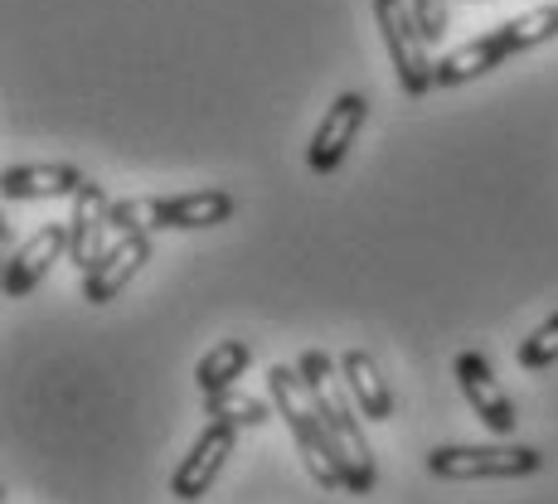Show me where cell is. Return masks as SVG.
Listing matches in <instances>:
<instances>
[{"instance_id":"1","label":"cell","mask_w":558,"mask_h":504,"mask_svg":"<svg viewBox=\"0 0 558 504\" xmlns=\"http://www.w3.org/2000/svg\"><path fill=\"white\" fill-rule=\"evenodd\" d=\"M267 389H272L277 417L292 427L296 452H302L306 476L316 480V490H345V470H340L336 442H330V427L316 407V393H311L302 369H287V364H272L267 369Z\"/></svg>"},{"instance_id":"2","label":"cell","mask_w":558,"mask_h":504,"mask_svg":"<svg viewBox=\"0 0 558 504\" xmlns=\"http://www.w3.org/2000/svg\"><path fill=\"white\" fill-rule=\"evenodd\" d=\"M549 39H558V5H534V10H524V15H514L510 25L490 29V35L471 39V45L447 53V59H437V88H461V83L510 63V53L539 49V45H549Z\"/></svg>"},{"instance_id":"3","label":"cell","mask_w":558,"mask_h":504,"mask_svg":"<svg viewBox=\"0 0 558 504\" xmlns=\"http://www.w3.org/2000/svg\"><path fill=\"white\" fill-rule=\"evenodd\" d=\"M296 369L306 373L311 393H316V407L330 427V442H336V456H340V470H345V490L355 495H369L374 490V456H369V442H364V427L355 417V407L345 403V393L336 389V364H330L326 349H306Z\"/></svg>"},{"instance_id":"4","label":"cell","mask_w":558,"mask_h":504,"mask_svg":"<svg viewBox=\"0 0 558 504\" xmlns=\"http://www.w3.org/2000/svg\"><path fill=\"white\" fill-rule=\"evenodd\" d=\"M233 195L229 189H199V195H175V199H117L112 204V233H156V229H219L233 219Z\"/></svg>"},{"instance_id":"5","label":"cell","mask_w":558,"mask_h":504,"mask_svg":"<svg viewBox=\"0 0 558 504\" xmlns=\"http://www.w3.org/2000/svg\"><path fill=\"white\" fill-rule=\"evenodd\" d=\"M374 25L384 35V49L393 59V73H399V88L408 98H423V93L437 88V63L427 53V35L417 29V15L403 5V0H374Z\"/></svg>"},{"instance_id":"6","label":"cell","mask_w":558,"mask_h":504,"mask_svg":"<svg viewBox=\"0 0 558 504\" xmlns=\"http://www.w3.org/2000/svg\"><path fill=\"white\" fill-rule=\"evenodd\" d=\"M437 480H514L544 470L539 446H437L427 456Z\"/></svg>"},{"instance_id":"7","label":"cell","mask_w":558,"mask_h":504,"mask_svg":"<svg viewBox=\"0 0 558 504\" xmlns=\"http://www.w3.org/2000/svg\"><path fill=\"white\" fill-rule=\"evenodd\" d=\"M364 116H369V98H364V93H340V98L330 102V112L316 122V136H311V146H306L311 175H336V170L345 165Z\"/></svg>"},{"instance_id":"8","label":"cell","mask_w":558,"mask_h":504,"mask_svg":"<svg viewBox=\"0 0 558 504\" xmlns=\"http://www.w3.org/2000/svg\"><path fill=\"white\" fill-rule=\"evenodd\" d=\"M233 446H239V427H233V422H209L195 437L190 456L175 466V476H170V495H175L180 504H195L204 490L219 480V470L229 466Z\"/></svg>"},{"instance_id":"9","label":"cell","mask_w":558,"mask_h":504,"mask_svg":"<svg viewBox=\"0 0 558 504\" xmlns=\"http://www.w3.org/2000/svg\"><path fill=\"white\" fill-rule=\"evenodd\" d=\"M107 229H112V204H107L98 180H88V185L73 195V213H69V262L78 267V276H88L93 267L102 262Z\"/></svg>"},{"instance_id":"10","label":"cell","mask_w":558,"mask_h":504,"mask_svg":"<svg viewBox=\"0 0 558 504\" xmlns=\"http://www.w3.org/2000/svg\"><path fill=\"white\" fill-rule=\"evenodd\" d=\"M457 383H461V393H466L471 413H476L481 422L490 427V432H496V437H510V432H514L520 413H514L510 393L500 389V379L490 373V364L481 359L476 349H461V354H457Z\"/></svg>"},{"instance_id":"11","label":"cell","mask_w":558,"mask_h":504,"mask_svg":"<svg viewBox=\"0 0 558 504\" xmlns=\"http://www.w3.org/2000/svg\"><path fill=\"white\" fill-rule=\"evenodd\" d=\"M151 248H156L151 233H126V238H117L112 248L102 253V262L83 276V296H88L93 306H107L112 296H122L126 286H132V276L151 262Z\"/></svg>"},{"instance_id":"12","label":"cell","mask_w":558,"mask_h":504,"mask_svg":"<svg viewBox=\"0 0 558 504\" xmlns=\"http://www.w3.org/2000/svg\"><path fill=\"white\" fill-rule=\"evenodd\" d=\"M59 257H69V219H63V223H45V229H39L35 238H29L25 248L5 262V296H10V302H20V296L35 292Z\"/></svg>"},{"instance_id":"13","label":"cell","mask_w":558,"mask_h":504,"mask_svg":"<svg viewBox=\"0 0 558 504\" xmlns=\"http://www.w3.org/2000/svg\"><path fill=\"white\" fill-rule=\"evenodd\" d=\"M88 185L78 165H63V160H49V165H10L0 175V189H5L10 204L25 199H73L78 189Z\"/></svg>"},{"instance_id":"14","label":"cell","mask_w":558,"mask_h":504,"mask_svg":"<svg viewBox=\"0 0 558 504\" xmlns=\"http://www.w3.org/2000/svg\"><path fill=\"white\" fill-rule=\"evenodd\" d=\"M340 379H345L350 398H355V407L369 417V422H389L393 417V389H389V379L379 373L374 354L350 349L345 359H340Z\"/></svg>"},{"instance_id":"15","label":"cell","mask_w":558,"mask_h":504,"mask_svg":"<svg viewBox=\"0 0 558 504\" xmlns=\"http://www.w3.org/2000/svg\"><path fill=\"white\" fill-rule=\"evenodd\" d=\"M248 364H253V349L243 345V340H223V345H214V349L195 364V383H199V393L209 398V393H229V389H239V379L248 373Z\"/></svg>"},{"instance_id":"16","label":"cell","mask_w":558,"mask_h":504,"mask_svg":"<svg viewBox=\"0 0 558 504\" xmlns=\"http://www.w3.org/2000/svg\"><path fill=\"white\" fill-rule=\"evenodd\" d=\"M204 413H209V422H233V427H263L267 422V403H257L239 389L209 393V398H204Z\"/></svg>"},{"instance_id":"17","label":"cell","mask_w":558,"mask_h":504,"mask_svg":"<svg viewBox=\"0 0 558 504\" xmlns=\"http://www.w3.org/2000/svg\"><path fill=\"white\" fill-rule=\"evenodd\" d=\"M554 359H558V316H549L534 335H524V345H520L524 369H549Z\"/></svg>"},{"instance_id":"18","label":"cell","mask_w":558,"mask_h":504,"mask_svg":"<svg viewBox=\"0 0 558 504\" xmlns=\"http://www.w3.org/2000/svg\"><path fill=\"white\" fill-rule=\"evenodd\" d=\"M417 29L427 35V45H442L447 25H452V0H413Z\"/></svg>"}]
</instances>
